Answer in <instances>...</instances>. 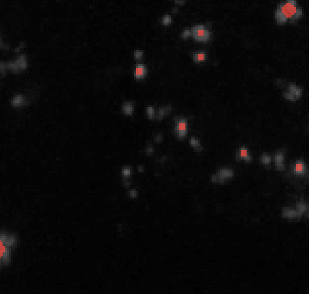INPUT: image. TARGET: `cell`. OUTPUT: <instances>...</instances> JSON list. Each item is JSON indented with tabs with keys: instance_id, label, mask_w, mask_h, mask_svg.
Listing matches in <instances>:
<instances>
[{
	"instance_id": "14",
	"label": "cell",
	"mask_w": 309,
	"mask_h": 294,
	"mask_svg": "<svg viewBox=\"0 0 309 294\" xmlns=\"http://www.w3.org/2000/svg\"><path fill=\"white\" fill-rule=\"evenodd\" d=\"M271 157L267 155V154H263L260 157V161L265 165H269L271 162Z\"/></svg>"
},
{
	"instance_id": "16",
	"label": "cell",
	"mask_w": 309,
	"mask_h": 294,
	"mask_svg": "<svg viewBox=\"0 0 309 294\" xmlns=\"http://www.w3.org/2000/svg\"><path fill=\"white\" fill-rule=\"evenodd\" d=\"M173 21V18L169 16V15H166L164 16L163 19H162V22L163 24L164 25H168L169 24H171Z\"/></svg>"
},
{
	"instance_id": "7",
	"label": "cell",
	"mask_w": 309,
	"mask_h": 294,
	"mask_svg": "<svg viewBox=\"0 0 309 294\" xmlns=\"http://www.w3.org/2000/svg\"><path fill=\"white\" fill-rule=\"evenodd\" d=\"M176 131L177 136L179 138H182L185 136L187 132V121L184 118H180L177 122Z\"/></svg>"
},
{
	"instance_id": "11",
	"label": "cell",
	"mask_w": 309,
	"mask_h": 294,
	"mask_svg": "<svg viewBox=\"0 0 309 294\" xmlns=\"http://www.w3.org/2000/svg\"><path fill=\"white\" fill-rule=\"evenodd\" d=\"M233 172L232 171V170L228 169H221L219 172V176L223 179L225 178H230L233 176Z\"/></svg>"
},
{
	"instance_id": "3",
	"label": "cell",
	"mask_w": 309,
	"mask_h": 294,
	"mask_svg": "<svg viewBox=\"0 0 309 294\" xmlns=\"http://www.w3.org/2000/svg\"><path fill=\"white\" fill-rule=\"evenodd\" d=\"M193 37L197 40L206 41L210 37V32L204 25H195L192 28Z\"/></svg>"
},
{
	"instance_id": "17",
	"label": "cell",
	"mask_w": 309,
	"mask_h": 294,
	"mask_svg": "<svg viewBox=\"0 0 309 294\" xmlns=\"http://www.w3.org/2000/svg\"><path fill=\"white\" fill-rule=\"evenodd\" d=\"M192 33L191 29H185L182 33V37L185 38H187V37H189V36H192Z\"/></svg>"
},
{
	"instance_id": "13",
	"label": "cell",
	"mask_w": 309,
	"mask_h": 294,
	"mask_svg": "<svg viewBox=\"0 0 309 294\" xmlns=\"http://www.w3.org/2000/svg\"><path fill=\"white\" fill-rule=\"evenodd\" d=\"M296 210L299 211L300 213L303 214V213L305 212L307 210V205L306 203L304 201H299L296 203Z\"/></svg>"
},
{
	"instance_id": "6",
	"label": "cell",
	"mask_w": 309,
	"mask_h": 294,
	"mask_svg": "<svg viewBox=\"0 0 309 294\" xmlns=\"http://www.w3.org/2000/svg\"><path fill=\"white\" fill-rule=\"evenodd\" d=\"M285 149L278 151L275 154V166L277 169L280 171H283L285 169V166L284 163V157H285Z\"/></svg>"
},
{
	"instance_id": "15",
	"label": "cell",
	"mask_w": 309,
	"mask_h": 294,
	"mask_svg": "<svg viewBox=\"0 0 309 294\" xmlns=\"http://www.w3.org/2000/svg\"><path fill=\"white\" fill-rule=\"evenodd\" d=\"M190 143H191L192 145H193L194 147H196V149H197V150L200 151V150H201V149H202V147H201V146H200V143H199V142L198 141V140H197V138H195L194 137L192 138H191V140H190Z\"/></svg>"
},
{
	"instance_id": "1",
	"label": "cell",
	"mask_w": 309,
	"mask_h": 294,
	"mask_svg": "<svg viewBox=\"0 0 309 294\" xmlns=\"http://www.w3.org/2000/svg\"><path fill=\"white\" fill-rule=\"evenodd\" d=\"M302 15V9L297 0H283L278 5L275 12V20L279 25L295 22Z\"/></svg>"
},
{
	"instance_id": "18",
	"label": "cell",
	"mask_w": 309,
	"mask_h": 294,
	"mask_svg": "<svg viewBox=\"0 0 309 294\" xmlns=\"http://www.w3.org/2000/svg\"><path fill=\"white\" fill-rule=\"evenodd\" d=\"M125 111L126 113H131L132 112V110H133V108H132V106L130 105H126L125 106Z\"/></svg>"
},
{
	"instance_id": "12",
	"label": "cell",
	"mask_w": 309,
	"mask_h": 294,
	"mask_svg": "<svg viewBox=\"0 0 309 294\" xmlns=\"http://www.w3.org/2000/svg\"><path fill=\"white\" fill-rule=\"evenodd\" d=\"M206 59V54L204 51H201V52L199 53H195L193 55V60L195 62L199 63L200 62L204 61Z\"/></svg>"
},
{
	"instance_id": "19",
	"label": "cell",
	"mask_w": 309,
	"mask_h": 294,
	"mask_svg": "<svg viewBox=\"0 0 309 294\" xmlns=\"http://www.w3.org/2000/svg\"><path fill=\"white\" fill-rule=\"evenodd\" d=\"M147 113L151 116H154V108L152 107H147Z\"/></svg>"
},
{
	"instance_id": "5",
	"label": "cell",
	"mask_w": 309,
	"mask_h": 294,
	"mask_svg": "<svg viewBox=\"0 0 309 294\" xmlns=\"http://www.w3.org/2000/svg\"><path fill=\"white\" fill-rule=\"evenodd\" d=\"M302 90L299 88L296 85L292 83L288 84V89L286 92L283 93V96L287 100H295L300 97L301 95Z\"/></svg>"
},
{
	"instance_id": "25",
	"label": "cell",
	"mask_w": 309,
	"mask_h": 294,
	"mask_svg": "<svg viewBox=\"0 0 309 294\" xmlns=\"http://www.w3.org/2000/svg\"><path fill=\"white\" fill-rule=\"evenodd\" d=\"M136 191H131L130 192V196L132 198H135L136 197Z\"/></svg>"
},
{
	"instance_id": "24",
	"label": "cell",
	"mask_w": 309,
	"mask_h": 294,
	"mask_svg": "<svg viewBox=\"0 0 309 294\" xmlns=\"http://www.w3.org/2000/svg\"><path fill=\"white\" fill-rule=\"evenodd\" d=\"M153 151H154V149H153V148H152V147H148L147 148V153L148 154H151L152 153H153Z\"/></svg>"
},
{
	"instance_id": "20",
	"label": "cell",
	"mask_w": 309,
	"mask_h": 294,
	"mask_svg": "<svg viewBox=\"0 0 309 294\" xmlns=\"http://www.w3.org/2000/svg\"><path fill=\"white\" fill-rule=\"evenodd\" d=\"M134 55L136 59H140L143 56V52L141 51H136L134 53Z\"/></svg>"
},
{
	"instance_id": "23",
	"label": "cell",
	"mask_w": 309,
	"mask_h": 294,
	"mask_svg": "<svg viewBox=\"0 0 309 294\" xmlns=\"http://www.w3.org/2000/svg\"><path fill=\"white\" fill-rule=\"evenodd\" d=\"M122 173L125 174V175H129L130 173V170L128 169V168H125L123 169V172Z\"/></svg>"
},
{
	"instance_id": "21",
	"label": "cell",
	"mask_w": 309,
	"mask_h": 294,
	"mask_svg": "<svg viewBox=\"0 0 309 294\" xmlns=\"http://www.w3.org/2000/svg\"><path fill=\"white\" fill-rule=\"evenodd\" d=\"M174 1H175V3H176L177 4L180 5V6H183L184 5L185 3L186 0H174Z\"/></svg>"
},
{
	"instance_id": "8",
	"label": "cell",
	"mask_w": 309,
	"mask_h": 294,
	"mask_svg": "<svg viewBox=\"0 0 309 294\" xmlns=\"http://www.w3.org/2000/svg\"><path fill=\"white\" fill-rule=\"evenodd\" d=\"M282 217L287 218H300L302 216V214L300 213L297 210H293L291 209L285 208L283 209L282 212Z\"/></svg>"
},
{
	"instance_id": "2",
	"label": "cell",
	"mask_w": 309,
	"mask_h": 294,
	"mask_svg": "<svg viewBox=\"0 0 309 294\" xmlns=\"http://www.w3.org/2000/svg\"><path fill=\"white\" fill-rule=\"evenodd\" d=\"M16 241V238L12 233L2 231L1 233V265H7L10 261L12 247Z\"/></svg>"
},
{
	"instance_id": "22",
	"label": "cell",
	"mask_w": 309,
	"mask_h": 294,
	"mask_svg": "<svg viewBox=\"0 0 309 294\" xmlns=\"http://www.w3.org/2000/svg\"><path fill=\"white\" fill-rule=\"evenodd\" d=\"M162 140V135H156L155 137V141L156 142H161Z\"/></svg>"
},
{
	"instance_id": "4",
	"label": "cell",
	"mask_w": 309,
	"mask_h": 294,
	"mask_svg": "<svg viewBox=\"0 0 309 294\" xmlns=\"http://www.w3.org/2000/svg\"><path fill=\"white\" fill-rule=\"evenodd\" d=\"M291 172L298 176H308L309 169L305 162L302 161H296L291 165Z\"/></svg>"
},
{
	"instance_id": "10",
	"label": "cell",
	"mask_w": 309,
	"mask_h": 294,
	"mask_svg": "<svg viewBox=\"0 0 309 294\" xmlns=\"http://www.w3.org/2000/svg\"><path fill=\"white\" fill-rule=\"evenodd\" d=\"M146 68L142 64H139L137 66L135 71V75L136 77H141L145 74Z\"/></svg>"
},
{
	"instance_id": "26",
	"label": "cell",
	"mask_w": 309,
	"mask_h": 294,
	"mask_svg": "<svg viewBox=\"0 0 309 294\" xmlns=\"http://www.w3.org/2000/svg\"><path fill=\"white\" fill-rule=\"evenodd\" d=\"M178 8H177V7L173 8V12L174 13H178Z\"/></svg>"
},
{
	"instance_id": "9",
	"label": "cell",
	"mask_w": 309,
	"mask_h": 294,
	"mask_svg": "<svg viewBox=\"0 0 309 294\" xmlns=\"http://www.w3.org/2000/svg\"><path fill=\"white\" fill-rule=\"evenodd\" d=\"M237 158L239 159H244L245 161H251V156L249 154L248 150L244 147L240 148V151L237 153Z\"/></svg>"
}]
</instances>
